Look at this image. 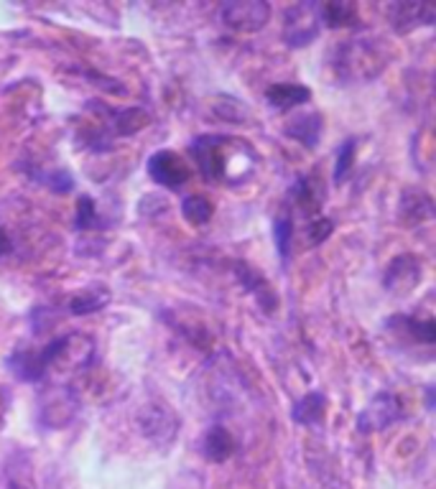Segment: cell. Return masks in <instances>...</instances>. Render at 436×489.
Returning a JSON list of instances; mask_svg holds the SVG:
<instances>
[{
  "label": "cell",
  "mask_w": 436,
  "mask_h": 489,
  "mask_svg": "<svg viewBox=\"0 0 436 489\" xmlns=\"http://www.w3.org/2000/svg\"><path fill=\"white\" fill-rule=\"evenodd\" d=\"M324 415H327V398L322 395V393H306L304 398L294 403V408H291V418H294V423H299V426H319L322 421H324Z\"/></svg>",
  "instance_id": "18"
},
{
  "label": "cell",
  "mask_w": 436,
  "mask_h": 489,
  "mask_svg": "<svg viewBox=\"0 0 436 489\" xmlns=\"http://www.w3.org/2000/svg\"><path fill=\"white\" fill-rule=\"evenodd\" d=\"M77 230H92L100 224V217H97V204L92 202L90 196H79L77 199V214H75Z\"/></svg>",
  "instance_id": "26"
},
{
  "label": "cell",
  "mask_w": 436,
  "mask_h": 489,
  "mask_svg": "<svg viewBox=\"0 0 436 489\" xmlns=\"http://www.w3.org/2000/svg\"><path fill=\"white\" fill-rule=\"evenodd\" d=\"M235 138H223V135H202L192 143V156H195L196 168L204 181L217 184V181H238L230 163L238 161L235 156L230 158V150L235 149Z\"/></svg>",
  "instance_id": "2"
},
{
  "label": "cell",
  "mask_w": 436,
  "mask_h": 489,
  "mask_svg": "<svg viewBox=\"0 0 436 489\" xmlns=\"http://www.w3.org/2000/svg\"><path fill=\"white\" fill-rule=\"evenodd\" d=\"M150 122L149 113L146 110H141V107H128V110H118V113H113V131L115 135H133L138 131H143L146 125Z\"/></svg>",
  "instance_id": "22"
},
{
  "label": "cell",
  "mask_w": 436,
  "mask_h": 489,
  "mask_svg": "<svg viewBox=\"0 0 436 489\" xmlns=\"http://www.w3.org/2000/svg\"><path fill=\"white\" fill-rule=\"evenodd\" d=\"M319 18L327 29H347L360 21L355 3H327L319 5Z\"/></svg>",
  "instance_id": "20"
},
{
  "label": "cell",
  "mask_w": 436,
  "mask_h": 489,
  "mask_svg": "<svg viewBox=\"0 0 436 489\" xmlns=\"http://www.w3.org/2000/svg\"><path fill=\"white\" fill-rule=\"evenodd\" d=\"M401 217L406 224H422L434 217V202L422 189H408L401 196Z\"/></svg>",
  "instance_id": "17"
},
{
  "label": "cell",
  "mask_w": 436,
  "mask_h": 489,
  "mask_svg": "<svg viewBox=\"0 0 436 489\" xmlns=\"http://www.w3.org/2000/svg\"><path fill=\"white\" fill-rule=\"evenodd\" d=\"M107 301H110L107 288H103V285H90V288H85V291H79V294L69 298V306H67V309H69V313H75V316H87V313L100 312Z\"/></svg>",
  "instance_id": "21"
},
{
  "label": "cell",
  "mask_w": 436,
  "mask_h": 489,
  "mask_svg": "<svg viewBox=\"0 0 436 489\" xmlns=\"http://www.w3.org/2000/svg\"><path fill=\"white\" fill-rule=\"evenodd\" d=\"M422 260L416 255H398L393 258L391 266L386 267L383 285L391 296H411L416 291V285L422 283Z\"/></svg>",
  "instance_id": "8"
},
{
  "label": "cell",
  "mask_w": 436,
  "mask_h": 489,
  "mask_svg": "<svg viewBox=\"0 0 436 489\" xmlns=\"http://www.w3.org/2000/svg\"><path fill=\"white\" fill-rule=\"evenodd\" d=\"M284 41L294 49L312 44L316 36H319V26H322V18H319V5L314 3H299V5H291L286 8L284 15Z\"/></svg>",
  "instance_id": "6"
},
{
  "label": "cell",
  "mask_w": 436,
  "mask_h": 489,
  "mask_svg": "<svg viewBox=\"0 0 436 489\" xmlns=\"http://www.w3.org/2000/svg\"><path fill=\"white\" fill-rule=\"evenodd\" d=\"M266 100L271 107L286 113V110H294L299 104L309 103L312 100V89L304 87V85H296V82H281V85H271L266 89Z\"/></svg>",
  "instance_id": "15"
},
{
  "label": "cell",
  "mask_w": 436,
  "mask_h": 489,
  "mask_svg": "<svg viewBox=\"0 0 436 489\" xmlns=\"http://www.w3.org/2000/svg\"><path fill=\"white\" fill-rule=\"evenodd\" d=\"M8 250H11V238H8V232L0 227V258H3Z\"/></svg>",
  "instance_id": "30"
},
{
  "label": "cell",
  "mask_w": 436,
  "mask_h": 489,
  "mask_svg": "<svg viewBox=\"0 0 436 489\" xmlns=\"http://www.w3.org/2000/svg\"><path fill=\"white\" fill-rule=\"evenodd\" d=\"M5 365L23 383H39V380H44L46 375L41 352H31V349H15L14 355L5 359Z\"/></svg>",
  "instance_id": "13"
},
{
  "label": "cell",
  "mask_w": 436,
  "mask_h": 489,
  "mask_svg": "<svg viewBox=\"0 0 436 489\" xmlns=\"http://www.w3.org/2000/svg\"><path fill=\"white\" fill-rule=\"evenodd\" d=\"M212 214H214V207H212L210 199H204V196H186L184 204H181V217L189 224H196V227L210 222Z\"/></svg>",
  "instance_id": "23"
},
{
  "label": "cell",
  "mask_w": 436,
  "mask_h": 489,
  "mask_svg": "<svg viewBox=\"0 0 436 489\" xmlns=\"http://www.w3.org/2000/svg\"><path fill=\"white\" fill-rule=\"evenodd\" d=\"M5 489H33V487L26 484V482H18V479H14V482H8V484H5Z\"/></svg>",
  "instance_id": "31"
},
{
  "label": "cell",
  "mask_w": 436,
  "mask_h": 489,
  "mask_svg": "<svg viewBox=\"0 0 436 489\" xmlns=\"http://www.w3.org/2000/svg\"><path fill=\"white\" fill-rule=\"evenodd\" d=\"M0 426H3V421H0Z\"/></svg>",
  "instance_id": "32"
},
{
  "label": "cell",
  "mask_w": 436,
  "mask_h": 489,
  "mask_svg": "<svg viewBox=\"0 0 436 489\" xmlns=\"http://www.w3.org/2000/svg\"><path fill=\"white\" fill-rule=\"evenodd\" d=\"M138 423H141V430L149 436L150 441H156V444H168V441H174L177 429H179V418H177V413H174L171 408L161 405V403H150V405H146L141 418H138Z\"/></svg>",
  "instance_id": "10"
},
{
  "label": "cell",
  "mask_w": 436,
  "mask_h": 489,
  "mask_svg": "<svg viewBox=\"0 0 436 489\" xmlns=\"http://www.w3.org/2000/svg\"><path fill=\"white\" fill-rule=\"evenodd\" d=\"M284 133L288 138H294V140H299L301 146H306V149H316L319 140H322V133H324V120H322L319 113H304V115H296L288 122Z\"/></svg>",
  "instance_id": "12"
},
{
  "label": "cell",
  "mask_w": 436,
  "mask_h": 489,
  "mask_svg": "<svg viewBox=\"0 0 436 489\" xmlns=\"http://www.w3.org/2000/svg\"><path fill=\"white\" fill-rule=\"evenodd\" d=\"M404 324H408V334L422 344H434L436 341V321L434 319H413V316H406L401 319Z\"/></svg>",
  "instance_id": "25"
},
{
  "label": "cell",
  "mask_w": 436,
  "mask_h": 489,
  "mask_svg": "<svg viewBox=\"0 0 436 489\" xmlns=\"http://www.w3.org/2000/svg\"><path fill=\"white\" fill-rule=\"evenodd\" d=\"M79 411V401L69 387H51L41 395L39 403V421L46 429H64Z\"/></svg>",
  "instance_id": "7"
},
{
  "label": "cell",
  "mask_w": 436,
  "mask_h": 489,
  "mask_svg": "<svg viewBox=\"0 0 436 489\" xmlns=\"http://www.w3.org/2000/svg\"><path fill=\"white\" fill-rule=\"evenodd\" d=\"M202 454L204 459L214 461V464H223L232 454H235V439L225 426H210L202 436Z\"/></svg>",
  "instance_id": "14"
},
{
  "label": "cell",
  "mask_w": 436,
  "mask_h": 489,
  "mask_svg": "<svg viewBox=\"0 0 436 489\" xmlns=\"http://www.w3.org/2000/svg\"><path fill=\"white\" fill-rule=\"evenodd\" d=\"M391 51L386 49L383 39H352L334 51V75L342 82H370L376 77L383 75V69L388 67Z\"/></svg>",
  "instance_id": "1"
},
{
  "label": "cell",
  "mask_w": 436,
  "mask_h": 489,
  "mask_svg": "<svg viewBox=\"0 0 436 489\" xmlns=\"http://www.w3.org/2000/svg\"><path fill=\"white\" fill-rule=\"evenodd\" d=\"M92 352H95V340L87 337V334H77L75 331V334H64L59 340L49 341L41 349V357H44L46 372H77L87 367Z\"/></svg>",
  "instance_id": "3"
},
{
  "label": "cell",
  "mask_w": 436,
  "mask_h": 489,
  "mask_svg": "<svg viewBox=\"0 0 436 489\" xmlns=\"http://www.w3.org/2000/svg\"><path fill=\"white\" fill-rule=\"evenodd\" d=\"M388 11H391L393 29L398 33H408V31L419 29V26H431L436 18L434 8L422 5V3H395Z\"/></svg>",
  "instance_id": "11"
},
{
  "label": "cell",
  "mask_w": 436,
  "mask_h": 489,
  "mask_svg": "<svg viewBox=\"0 0 436 489\" xmlns=\"http://www.w3.org/2000/svg\"><path fill=\"white\" fill-rule=\"evenodd\" d=\"M220 18L230 31L258 33L271 21V5L266 0H230L220 8Z\"/></svg>",
  "instance_id": "4"
},
{
  "label": "cell",
  "mask_w": 436,
  "mask_h": 489,
  "mask_svg": "<svg viewBox=\"0 0 436 489\" xmlns=\"http://www.w3.org/2000/svg\"><path fill=\"white\" fill-rule=\"evenodd\" d=\"M273 240H276V248L281 252V258H288L291 245H294V222H291V217H278L273 222Z\"/></svg>",
  "instance_id": "27"
},
{
  "label": "cell",
  "mask_w": 436,
  "mask_h": 489,
  "mask_svg": "<svg viewBox=\"0 0 436 489\" xmlns=\"http://www.w3.org/2000/svg\"><path fill=\"white\" fill-rule=\"evenodd\" d=\"M149 177L164 186V189H171L177 192L181 189L189 178H192V168L189 163L181 158L179 153L174 150H159L149 158Z\"/></svg>",
  "instance_id": "9"
},
{
  "label": "cell",
  "mask_w": 436,
  "mask_h": 489,
  "mask_svg": "<svg viewBox=\"0 0 436 489\" xmlns=\"http://www.w3.org/2000/svg\"><path fill=\"white\" fill-rule=\"evenodd\" d=\"M401 418H404V401L393 393H377L358 415V430L365 436L377 433V430L391 429Z\"/></svg>",
  "instance_id": "5"
},
{
  "label": "cell",
  "mask_w": 436,
  "mask_h": 489,
  "mask_svg": "<svg viewBox=\"0 0 436 489\" xmlns=\"http://www.w3.org/2000/svg\"><path fill=\"white\" fill-rule=\"evenodd\" d=\"M332 232H334V222L324 220V217H314L312 224H309V240H312L314 245H322L324 240L330 238Z\"/></svg>",
  "instance_id": "28"
},
{
  "label": "cell",
  "mask_w": 436,
  "mask_h": 489,
  "mask_svg": "<svg viewBox=\"0 0 436 489\" xmlns=\"http://www.w3.org/2000/svg\"><path fill=\"white\" fill-rule=\"evenodd\" d=\"M294 199H296V204L304 214H319L322 212V204H324V186H322V181L316 177H301L296 184H294Z\"/></svg>",
  "instance_id": "16"
},
{
  "label": "cell",
  "mask_w": 436,
  "mask_h": 489,
  "mask_svg": "<svg viewBox=\"0 0 436 489\" xmlns=\"http://www.w3.org/2000/svg\"><path fill=\"white\" fill-rule=\"evenodd\" d=\"M49 186H51L54 192L64 194V192H69V189L75 186V178L69 177L67 171H59V174H54V177L49 178Z\"/></svg>",
  "instance_id": "29"
},
{
  "label": "cell",
  "mask_w": 436,
  "mask_h": 489,
  "mask_svg": "<svg viewBox=\"0 0 436 489\" xmlns=\"http://www.w3.org/2000/svg\"><path fill=\"white\" fill-rule=\"evenodd\" d=\"M355 153H358V143L355 140H345L340 150H337V158H334V184H342L350 171H352V163H355Z\"/></svg>",
  "instance_id": "24"
},
{
  "label": "cell",
  "mask_w": 436,
  "mask_h": 489,
  "mask_svg": "<svg viewBox=\"0 0 436 489\" xmlns=\"http://www.w3.org/2000/svg\"><path fill=\"white\" fill-rule=\"evenodd\" d=\"M235 273H238V278L241 283L258 298V303L266 309V312L271 313L276 312V296L271 294V288H268V283L263 281V276L253 270L250 266H245V263H235Z\"/></svg>",
  "instance_id": "19"
}]
</instances>
